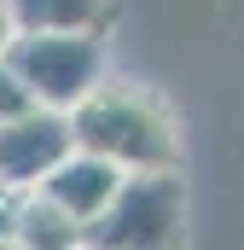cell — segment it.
<instances>
[{
    "instance_id": "1",
    "label": "cell",
    "mask_w": 244,
    "mask_h": 250,
    "mask_svg": "<svg viewBox=\"0 0 244 250\" xmlns=\"http://www.w3.org/2000/svg\"><path fill=\"white\" fill-rule=\"evenodd\" d=\"M64 117L81 151H99L117 169H181V117L157 87L99 76Z\"/></svg>"
},
{
    "instance_id": "2",
    "label": "cell",
    "mask_w": 244,
    "mask_h": 250,
    "mask_svg": "<svg viewBox=\"0 0 244 250\" xmlns=\"http://www.w3.org/2000/svg\"><path fill=\"white\" fill-rule=\"evenodd\" d=\"M186 233V181L181 169H128L111 204L87 221V245L105 250H157Z\"/></svg>"
},
{
    "instance_id": "3",
    "label": "cell",
    "mask_w": 244,
    "mask_h": 250,
    "mask_svg": "<svg viewBox=\"0 0 244 250\" xmlns=\"http://www.w3.org/2000/svg\"><path fill=\"white\" fill-rule=\"evenodd\" d=\"M0 59L12 64L35 105L70 111L105 76V29H18Z\"/></svg>"
},
{
    "instance_id": "4",
    "label": "cell",
    "mask_w": 244,
    "mask_h": 250,
    "mask_svg": "<svg viewBox=\"0 0 244 250\" xmlns=\"http://www.w3.org/2000/svg\"><path fill=\"white\" fill-rule=\"evenodd\" d=\"M64 151H76L70 117L53 105H29V111L0 123V181L6 187H41V175Z\"/></svg>"
},
{
    "instance_id": "5",
    "label": "cell",
    "mask_w": 244,
    "mask_h": 250,
    "mask_svg": "<svg viewBox=\"0 0 244 250\" xmlns=\"http://www.w3.org/2000/svg\"><path fill=\"white\" fill-rule=\"evenodd\" d=\"M122 175H128V169H117L111 157H99V151H81V146H76V151H64L59 163L41 175V192L87 227V221L111 204V192H117Z\"/></svg>"
},
{
    "instance_id": "6",
    "label": "cell",
    "mask_w": 244,
    "mask_h": 250,
    "mask_svg": "<svg viewBox=\"0 0 244 250\" xmlns=\"http://www.w3.org/2000/svg\"><path fill=\"white\" fill-rule=\"evenodd\" d=\"M12 245H23V250H76V245H87V227H81L70 209H59L41 187H23Z\"/></svg>"
},
{
    "instance_id": "7",
    "label": "cell",
    "mask_w": 244,
    "mask_h": 250,
    "mask_svg": "<svg viewBox=\"0 0 244 250\" xmlns=\"http://www.w3.org/2000/svg\"><path fill=\"white\" fill-rule=\"evenodd\" d=\"M18 29H105L117 0H6Z\"/></svg>"
},
{
    "instance_id": "8",
    "label": "cell",
    "mask_w": 244,
    "mask_h": 250,
    "mask_svg": "<svg viewBox=\"0 0 244 250\" xmlns=\"http://www.w3.org/2000/svg\"><path fill=\"white\" fill-rule=\"evenodd\" d=\"M29 105H35V99H29V87L12 76V64L0 59V123H6V117H18V111H29Z\"/></svg>"
},
{
    "instance_id": "9",
    "label": "cell",
    "mask_w": 244,
    "mask_h": 250,
    "mask_svg": "<svg viewBox=\"0 0 244 250\" xmlns=\"http://www.w3.org/2000/svg\"><path fill=\"white\" fill-rule=\"evenodd\" d=\"M18 198H23V187L0 181V245H12V233H18Z\"/></svg>"
},
{
    "instance_id": "10",
    "label": "cell",
    "mask_w": 244,
    "mask_h": 250,
    "mask_svg": "<svg viewBox=\"0 0 244 250\" xmlns=\"http://www.w3.org/2000/svg\"><path fill=\"white\" fill-rule=\"evenodd\" d=\"M12 35H18V23H12V6L0 0V53H6V41H12Z\"/></svg>"
}]
</instances>
